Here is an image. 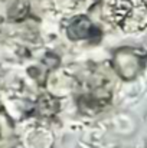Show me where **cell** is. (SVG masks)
Here are the masks:
<instances>
[{"instance_id":"obj_2","label":"cell","mask_w":147,"mask_h":148,"mask_svg":"<svg viewBox=\"0 0 147 148\" xmlns=\"http://www.w3.org/2000/svg\"><path fill=\"white\" fill-rule=\"evenodd\" d=\"M146 53L134 48H121L112 56V66L123 79L136 78L144 68Z\"/></svg>"},{"instance_id":"obj_3","label":"cell","mask_w":147,"mask_h":148,"mask_svg":"<svg viewBox=\"0 0 147 148\" xmlns=\"http://www.w3.org/2000/svg\"><path fill=\"white\" fill-rule=\"evenodd\" d=\"M66 35L71 40H90V42H97L101 38L99 29L94 26V23L85 17V16H77L74 17L68 27H66Z\"/></svg>"},{"instance_id":"obj_1","label":"cell","mask_w":147,"mask_h":148,"mask_svg":"<svg viewBox=\"0 0 147 148\" xmlns=\"http://www.w3.org/2000/svg\"><path fill=\"white\" fill-rule=\"evenodd\" d=\"M104 14L127 33L140 32L147 26V6L143 0H104Z\"/></svg>"}]
</instances>
